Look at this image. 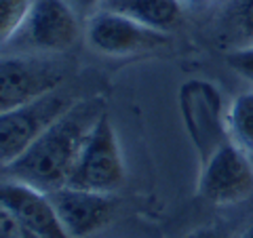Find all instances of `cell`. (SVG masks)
Wrapping results in <instances>:
<instances>
[{"label":"cell","mask_w":253,"mask_h":238,"mask_svg":"<svg viewBox=\"0 0 253 238\" xmlns=\"http://www.w3.org/2000/svg\"><path fill=\"white\" fill-rule=\"evenodd\" d=\"M228 131L232 144L253 158V91L241 93L228 106Z\"/></svg>","instance_id":"13"},{"label":"cell","mask_w":253,"mask_h":238,"mask_svg":"<svg viewBox=\"0 0 253 238\" xmlns=\"http://www.w3.org/2000/svg\"><path fill=\"white\" fill-rule=\"evenodd\" d=\"M228 68L234 70L239 76L253 84V44L249 46H236V49L228 51L226 55Z\"/></svg>","instance_id":"15"},{"label":"cell","mask_w":253,"mask_h":238,"mask_svg":"<svg viewBox=\"0 0 253 238\" xmlns=\"http://www.w3.org/2000/svg\"><path fill=\"white\" fill-rule=\"evenodd\" d=\"M219 30L232 49L253 44V0H230L219 19Z\"/></svg>","instance_id":"12"},{"label":"cell","mask_w":253,"mask_h":238,"mask_svg":"<svg viewBox=\"0 0 253 238\" xmlns=\"http://www.w3.org/2000/svg\"><path fill=\"white\" fill-rule=\"evenodd\" d=\"M184 238H224V234H219L217 230H213V228H199V230H194V232L186 234Z\"/></svg>","instance_id":"17"},{"label":"cell","mask_w":253,"mask_h":238,"mask_svg":"<svg viewBox=\"0 0 253 238\" xmlns=\"http://www.w3.org/2000/svg\"><path fill=\"white\" fill-rule=\"evenodd\" d=\"M61 70L36 55H4L0 61V112L57 91Z\"/></svg>","instance_id":"8"},{"label":"cell","mask_w":253,"mask_h":238,"mask_svg":"<svg viewBox=\"0 0 253 238\" xmlns=\"http://www.w3.org/2000/svg\"><path fill=\"white\" fill-rule=\"evenodd\" d=\"M0 238H41L15 219L6 209H0Z\"/></svg>","instance_id":"16"},{"label":"cell","mask_w":253,"mask_h":238,"mask_svg":"<svg viewBox=\"0 0 253 238\" xmlns=\"http://www.w3.org/2000/svg\"><path fill=\"white\" fill-rule=\"evenodd\" d=\"M228 106L230 104H226L221 91L211 80L190 78L179 86V116L201 164L232 141L228 131Z\"/></svg>","instance_id":"2"},{"label":"cell","mask_w":253,"mask_h":238,"mask_svg":"<svg viewBox=\"0 0 253 238\" xmlns=\"http://www.w3.org/2000/svg\"><path fill=\"white\" fill-rule=\"evenodd\" d=\"M239 238H253V224H251L247 230H245V232H243Z\"/></svg>","instance_id":"20"},{"label":"cell","mask_w":253,"mask_h":238,"mask_svg":"<svg viewBox=\"0 0 253 238\" xmlns=\"http://www.w3.org/2000/svg\"><path fill=\"white\" fill-rule=\"evenodd\" d=\"M125 158L118 144V135L110 116L104 112L91 129L78 160L68 179V186L114 194L125 184Z\"/></svg>","instance_id":"3"},{"label":"cell","mask_w":253,"mask_h":238,"mask_svg":"<svg viewBox=\"0 0 253 238\" xmlns=\"http://www.w3.org/2000/svg\"><path fill=\"white\" fill-rule=\"evenodd\" d=\"M199 194L217 207L243 202L253 194V160L236 144L217 150L201 164Z\"/></svg>","instance_id":"7"},{"label":"cell","mask_w":253,"mask_h":238,"mask_svg":"<svg viewBox=\"0 0 253 238\" xmlns=\"http://www.w3.org/2000/svg\"><path fill=\"white\" fill-rule=\"evenodd\" d=\"M97 9L125 15L141 26L167 34L179 26L184 15V4L179 0H101Z\"/></svg>","instance_id":"11"},{"label":"cell","mask_w":253,"mask_h":238,"mask_svg":"<svg viewBox=\"0 0 253 238\" xmlns=\"http://www.w3.org/2000/svg\"><path fill=\"white\" fill-rule=\"evenodd\" d=\"M101 114L95 101L74 104L17 160L2 166L4 179L21 181L46 194L68 186L78 154Z\"/></svg>","instance_id":"1"},{"label":"cell","mask_w":253,"mask_h":238,"mask_svg":"<svg viewBox=\"0 0 253 238\" xmlns=\"http://www.w3.org/2000/svg\"><path fill=\"white\" fill-rule=\"evenodd\" d=\"M2 209H6L15 219H19L30 232L41 238H70L57 217L51 198L42 190L15 179H4L0 190Z\"/></svg>","instance_id":"10"},{"label":"cell","mask_w":253,"mask_h":238,"mask_svg":"<svg viewBox=\"0 0 253 238\" xmlns=\"http://www.w3.org/2000/svg\"><path fill=\"white\" fill-rule=\"evenodd\" d=\"M74 104L76 101L53 91L26 106L0 112V162L2 166L17 160Z\"/></svg>","instance_id":"5"},{"label":"cell","mask_w":253,"mask_h":238,"mask_svg":"<svg viewBox=\"0 0 253 238\" xmlns=\"http://www.w3.org/2000/svg\"><path fill=\"white\" fill-rule=\"evenodd\" d=\"M184 6H190V9H201V6H207L211 4L213 0H179Z\"/></svg>","instance_id":"18"},{"label":"cell","mask_w":253,"mask_h":238,"mask_svg":"<svg viewBox=\"0 0 253 238\" xmlns=\"http://www.w3.org/2000/svg\"><path fill=\"white\" fill-rule=\"evenodd\" d=\"M34 6V0H0V40L2 46L17 34Z\"/></svg>","instance_id":"14"},{"label":"cell","mask_w":253,"mask_h":238,"mask_svg":"<svg viewBox=\"0 0 253 238\" xmlns=\"http://www.w3.org/2000/svg\"><path fill=\"white\" fill-rule=\"evenodd\" d=\"M84 38L95 53L108 57H129V55L156 51L169 42L167 32L152 30L125 15L104 9H97L89 17Z\"/></svg>","instance_id":"6"},{"label":"cell","mask_w":253,"mask_h":238,"mask_svg":"<svg viewBox=\"0 0 253 238\" xmlns=\"http://www.w3.org/2000/svg\"><path fill=\"white\" fill-rule=\"evenodd\" d=\"M57 217L70 238H89L104 230L114 217L116 200L112 194L63 186L49 192Z\"/></svg>","instance_id":"9"},{"label":"cell","mask_w":253,"mask_h":238,"mask_svg":"<svg viewBox=\"0 0 253 238\" xmlns=\"http://www.w3.org/2000/svg\"><path fill=\"white\" fill-rule=\"evenodd\" d=\"M81 34L76 13L66 0H34L23 26L4 46L15 44L23 55L68 51Z\"/></svg>","instance_id":"4"},{"label":"cell","mask_w":253,"mask_h":238,"mask_svg":"<svg viewBox=\"0 0 253 238\" xmlns=\"http://www.w3.org/2000/svg\"><path fill=\"white\" fill-rule=\"evenodd\" d=\"M84 9H91V6H99L101 4V0H78Z\"/></svg>","instance_id":"19"}]
</instances>
